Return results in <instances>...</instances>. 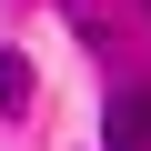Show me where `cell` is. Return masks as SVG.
<instances>
[{"instance_id":"obj_1","label":"cell","mask_w":151,"mask_h":151,"mask_svg":"<svg viewBox=\"0 0 151 151\" xmlns=\"http://www.w3.org/2000/svg\"><path fill=\"white\" fill-rule=\"evenodd\" d=\"M111 151H151V91L111 101Z\"/></svg>"},{"instance_id":"obj_2","label":"cell","mask_w":151,"mask_h":151,"mask_svg":"<svg viewBox=\"0 0 151 151\" xmlns=\"http://www.w3.org/2000/svg\"><path fill=\"white\" fill-rule=\"evenodd\" d=\"M0 111H30V60L0 50Z\"/></svg>"}]
</instances>
